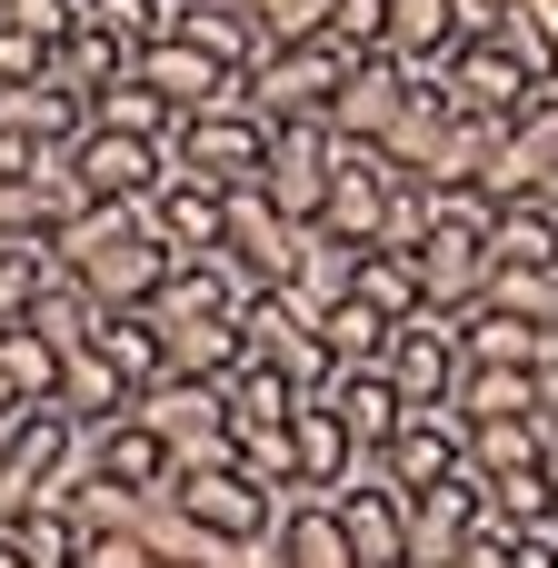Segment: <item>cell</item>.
I'll use <instances>...</instances> for the list:
<instances>
[{"mask_svg":"<svg viewBox=\"0 0 558 568\" xmlns=\"http://www.w3.org/2000/svg\"><path fill=\"white\" fill-rule=\"evenodd\" d=\"M300 240H310V220H290L270 190H230V230H220V250L240 260L250 290H280V280L300 270Z\"/></svg>","mask_w":558,"mask_h":568,"instance_id":"14","label":"cell"},{"mask_svg":"<svg viewBox=\"0 0 558 568\" xmlns=\"http://www.w3.org/2000/svg\"><path fill=\"white\" fill-rule=\"evenodd\" d=\"M50 250H60V270H70L100 310H140V300H160V280H170V240L150 230V200H80V210L50 230Z\"/></svg>","mask_w":558,"mask_h":568,"instance_id":"1","label":"cell"},{"mask_svg":"<svg viewBox=\"0 0 558 568\" xmlns=\"http://www.w3.org/2000/svg\"><path fill=\"white\" fill-rule=\"evenodd\" d=\"M50 399H60V409H70L80 429H90V419H120V409H130L140 389H130V379H120V369H110V359H100V349L80 339V349L60 359V389H50Z\"/></svg>","mask_w":558,"mask_h":568,"instance_id":"31","label":"cell"},{"mask_svg":"<svg viewBox=\"0 0 558 568\" xmlns=\"http://www.w3.org/2000/svg\"><path fill=\"white\" fill-rule=\"evenodd\" d=\"M70 180H80V200H150L160 180H170V140H140V130H80L70 150Z\"/></svg>","mask_w":558,"mask_h":568,"instance_id":"8","label":"cell"},{"mask_svg":"<svg viewBox=\"0 0 558 568\" xmlns=\"http://www.w3.org/2000/svg\"><path fill=\"white\" fill-rule=\"evenodd\" d=\"M130 409L170 439V459H180V469L230 459V379H150Z\"/></svg>","mask_w":558,"mask_h":568,"instance_id":"6","label":"cell"},{"mask_svg":"<svg viewBox=\"0 0 558 568\" xmlns=\"http://www.w3.org/2000/svg\"><path fill=\"white\" fill-rule=\"evenodd\" d=\"M459 419H519V409H539V379L529 369H469L459 359V399H449ZM549 419V409H539Z\"/></svg>","mask_w":558,"mask_h":568,"instance_id":"36","label":"cell"},{"mask_svg":"<svg viewBox=\"0 0 558 568\" xmlns=\"http://www.w3.org/2000/svg\"><path fill=\"white\" fill-rule=\"evenodd\" d=\"M160 568H200V559H160Z\"/></svg>","mask_w":558,"mask_h":568,"instance_id":"50","label":"cell"},{"mask_svg":"<svg viewBox=\"0 0 558 568\" xmlns=\"http://www.w3.org/2000/svg\"><path fill=\"white\" fill-rule=\"evenodd\" d=\"M240 359L250 369H280V379H300V399L329 379V339H319V310L280 280V290H250L240 300Z\"/></svg>","mask_w":558,"mask_h":568,"instance_id":"3","label":"cell"},{"mask_svg":"<svg viewBox=\"0 0 558 568\" xmlns=\"http://www.w3.org/2000/svg\"><path fill=\"white\" fill-rule=\"evenodd\" d=\"M539 479H549V499H558V419L539 429Z\"/></svg>","mask_w":558,"mask_h":568,"instance_id":"49","label":"cell"},{"mask_svg":"<svg viewBox=\"0 0 558 568\" xmlns=\"http://www.w3.org/2000/svg\"><path fill=\"white\" fill-rule=\"evenodd\" d=\"M359 260H369L359 240H339V230H319V220H310V240H300V270H290V290H300L310 310H339V300L359 290Z\"/></svg>","mask_w":558,"mask_h":568,"instance_id":"28","label":"cell"},{"mask_svg":"<svg viewBox=\"0 0 558 568\" xmlns=\"http://www.w3.org/2000/svg\"><path fill=\"white\" fill-rule=\"evenodd\" d=\"M389 389H399V409H449V399H459V320H439V310L399 320V339H389Z\"/></svg>","mask_w":558,"mask_h":568,"instance_id":"15","label":"cell"},{"mask_svg":"<svg viewBox=\"0 0 558 568\" xmlns=\"http://www.w3.org/2000/svg\"><path fill=\"white\" fill-rule=\"evenodd\" d=\"M479 529H489V479L479 469H449L439 489H409V568H449Z\"/></svg>","mask_w":558,"mask_h":568,"instance_id":"13","label":"cell"},{"mask_svg":"<svg viewBox=\"0 0 558 568\" xmlns=\"http://www.w3.org/2000/svg\"><path fill=\"white\" fill-rule=\"evenodd\" d=\"M509 568H558V529H519L509 539Z\"/></svg>","mask_w":558,"mask_h":568,"instance_id":"46","label":"cell"},{"mask_svg":"<svg viewBox=\"0 0 558 568\" xmlns=\"http://www.w3.org/2000/svg\"><path fill=\"white\" fill-rule=\"evenodd\" d=\"M349 459H359L349 419H339V409L310 389V399H300V419H290V469H300V489H310V499H329V489L349 479Z\"/></svg>","mask_w":558,"mask_h":568,"instance_id":"22","label":"cell"},{"mask_svg":"<svg viewBox=\"0 0 558 568\" xmlns=\"http://www.w3.org/2000/svg\"><path fill=\"white\" fill-rule=\"evenodd\" d=\"M329 50H349V60H369V50H389V0H329V30H319Z\"/></svg>","mask_w":558,"mask_h":568,"instance_id":"40","label":"cell"},{"mask_svg":"<svg viewBox=\"0 0 558 568\" xmlns=\"http://www.w3.org/2000/svg\"><path fill=\"white\" fill-rule=\"evenodd\" d=\"M0 379H10L20 399H50V389H60V349H50L30 320H0Z\"/></svg>","mask_w":558,"mask_h":568,"instance_id":"38","label":"cell"},{"mask_svg":"<svg viewBox=\"0 0 558 568\" xmlns=\"http://www.w3.org/2000/svg\"><path fill=\"white\" fill-rule=\"evenodd\" d=\"M150 230L170 240V260H200V250H220V230H230V190L170 170V180L150 190Z\"/></svg>","mask_w":558,"mask_h":568,"instance_id":"21","label":"cell"},{"mask_svg":"<svg viewBox=\"0 0 558 568\" xmlns=\"http://www.w3.org/2000/svg\"><path fill=\"white\" fill-rule=\"evenodd\" d=\"M539 409H519V419H469V469L479 479H509V469H539Z\"/></svg>","mask_w":558,"mask_h":568,"instance_id":"34","label":"cell"},{"mask_svg":"<svg viewBox=\"0 0 558 568\" xmlns=\"http://www.w3.org/2000/svg\"><path fill=\"white\" fill-rule=\"evenodd\" d=\"M80 20H90V30H110L120 50H140V40H160V30H170V0H80Z\"/></svg>","mask_w":558,"mask_h":568,"instance_id":"41","label":"cell"},{"mask_svg":"<svg viewBox=\"0 0 558 568\" xmlns=\"http://www.w3.org/2000/svg\"><path fill=\"white\" fill-rule=\"evenodd\" d=\"M339 70H349V50H329V40H270L250 60V110L260 120H329Z\"/></svg>","mask_w":558,"mask_h":568,"instance_id":"5","label":"cell"},{"mask_svg":"<svg viewBox=\"0 0 558 568\" xmlns=\"http://www.w3.org/2000/svg\"><path fill=\"white\" fill-rule=\"evenodd\" d=\"M489 270H499V260H489V230H449V220H439V230L419 240V290H429L439 320H469V310L489 300Z\"/></svg>","mask_w":558,"mask_h":568,"instance_id":"17","label":"cell"},{"mask_svg":"<svg viewBox=\"0 0 558 568\" xmlns=\"http://www.w3.org/2000/svg\"><path fill=\"white\" fill-rule=\"evenodd\" d=\"M170 489H180V509L200 519V539H240V549H250V539H270V529H280V489H260V479H250L240 459L180 469Z\"/></svg>","mask_w":558,"mask_h":568,"instance_id":"7","label":"cell"},{"mask_svg":"<svg viewBox=\"0 0 558 568\" xmlns=\"http://www.w3.org/2000/svg\"><path fill=\"white\" fill-rule=\"evenodd\" d=\"M90 120H100V130H140V140H170V130H180V110H170L150 80H110V90L90 100Z\"/></svg>","mask_w":558,"mask_h":568,"instance_id":"37","label":"cell"},{"mask_svg":"<svg viewBox=\"0 0 558 568\" xmlns=\"http://www.w3.org/2000/svg\"><path fill=\"white\" fill-rule=\"evenodd\" d=\"M260 20V40H319L329 30V0H240Z\"/></svg>","mask_w":558,"mask_h":568,"instance_id":"43","label":"cell"},{"mask_svg":"<svg viewBox=\"0 0 558 568\" xmlns=\"http://www.w3.org/2000/svg\"><path fill=\"white\" fill-rule=\"evenodd\" d=\"M10 419H20V409H10ZM10 419H0V439H10Z\"/></svg>","mask_w":558,"mask_h":568,"instance_id":"51","label":"cell"},{"mask_svg":"<svg viewBox=\"0 0 558 568\" xmlns=\"http://www.w3.org/2000/svg\"><path fill=\"white\" fill-rule=\"evenodd\" d=\"M280 568H359L349 559V539H339V519H329V499H310V489H290L280 499Z\"/></svg>","mask_w":558,"mask_h":568,"instance_id":"25","label":"cell"},{"mask_svg":"<svg viewBox=\"0 0 558 568\" xmlns=\"http://www.w3.org/2000/svg\"><path fill=\"white\" fill-rule=\"evenodd\" d=\"M479 40H499L539 90H558V20L539 10V0H489V30H479Z\"/></svg>","mask_w":558,"mask_h":568,"instance_id":"27","label":"cell"},{"mask_svg":"<svg viewBox=\"0 0 558 568\" xmlns=\"http://www.w3.org/2000/svg\"><path fill=\"white\" fill-rule=\"evenodd\" d=\"M489 260H499V270H549L558 260V200H539V190L499 200V210H489Z\"/></svg>","mask_w":558,"mask_h":568,"instance_id":"24","label":"cell"},{"mask_svg":"<svg viewBox=\"0 0 558 568\" xmlns=\"http://www.w3.org/2000/svg\"><path fill=\"white\" fill-rule=\"evenodd\" d=\"M329 160H339V130H329V120H270V160H260L250 190H270L290 220H319V200H329Z\"/></svg>","mask_w":558,"mask_h":568,"instance_id":"11","label":"cell"},{"mask_svg":"<svg viewBox=\"0 0 558 568\" xmlns=\"http://www.w3.org/2000/svg\"><path fill=\"white\" fill-rule=\"evenodd\" d=\"M489 310H509L529 329H558V260L549 270H489Z\"/></svg>","mask_w":558,"mask_h":568,"instance_id":"39","label":"cell"},{"mask_svg":"<svg viewBox=\"0 0 558 568\" xmlns=\"http://www.w3.org/2000/svg\"><path fill=\"white\" fill-rule=\"evenodd\" d=\"M449 568H509V529H479V539H469Z\"/></svg>","mask_w":558,"mask_h":568,"instance_id":"47","label":"cell"},{"mask_svg":"<svg viewBox=\"0 0 558 568\" xmlns=\"http://www.w3.org/2000/svg\"><path fill=\"white\" fill-rule=\"evenodd\" d=\"M319 399L349 419V439H359V449H389V439H399V389H389V359L329 369V379H319Z\"/></svg>","mask_w":558,"mask_h":568,"instance_id":"23","label":"cell"},{"mask_svg":"<svg viewBox=\"0 0 558 568\" xmlns=\"http://www.w3.org/2000/svg\"><path fill=\"white\" fill-rule=\"evenodd\" d=\"M409 90H419V80H409L389 50H369V60L339 70V90H329V130H339V140H389V120L409 110Z\"/></svg>","mask_w":558,"mask_h":568,"instance_id":"18","label":"cell"},{"mask_svg":"<svg viewBox=\"0 0 558 568\" xmlns=\"http://www.w3.org/2000/svg\"><path fill=\"white\" fill-rule=\"evenodd\" d=\"M0 130H20L30 150H70L90 130V90H70L60 70H30V80L0 90Z\"/></svg>","mask_w":558,"mask_h":568,"instance_id":"20","label":"cell"},{"mask_svg":"<svg viewBox=\"0 0 558 568\" xmlns=\"http://www.w3.org/2000/svg\"><path fill=\"white\" fill-rule=\"evenodd\" d=\"M80 479V419L60 399H30L0 439V519H20L30 499H70Z\"/></svg>","mask_w":558,"mask_h":568,"instance_id":"2","label":"cell"},{"mask_svg":"<svg viewBox=\"0 0 558 568\" xmlns=\"http://www.w3.org/2000/svg\"><path fill=\"white\" fill-rule=\"evenodd\" d=\"M439 100H449V110H469V120H519V110L539 100V80H529L499 40H459V50H449Z\"/></svg>","mask_w":558,"mask_h":568,"instance_id":"16","label":"cell"},{"mask_svg":"<svg viewBox=\"0 0 558 568\" xmlns=\"http://www.w3.org/2000/svg\"><path fill=\"white\" fill-rule=\"evenodd\" d=\"M30 70H50V40H40V30H20V20L0 10V90H10V80H30Z\"/></svg>","mask_w":558,"mask_h":568,"instance_id":"44","label":"cell"},{"mask_svg":"<svg viewBox=\"0 0 558 568\" xmlns=\"http://www.w3.org/2000/svg\"><path fill=\"white\" fill-rule=\"evenodd\" d=\"M170 30H180V40H200L210 60H230V70H250V60L270 50V40H260V20H250L240 0H170Z\"/></svg>","mask_w":558,"mask_h":568,"instance_id":"26","label":"cell"},{"mask_svg":"<svg viewBox=\"0 0 558 568\" xmlns=\"http://www.w3.org/2000/svg\"><path fill=\"white\" fill-rule=\"evenodd\" d=\"M130 80H150L180 120H190V110H210V100H250V70L210 60V50H200V40H180V30L140 40V50H130Z\"/></svg>","mask_w":558,"mask_h":568,"instance_id":"10","label":"cell"},{"mask_svg":"<svg viewBox=\"0 0 558 568\" xmlns=\"http://www.w3.org/2000/svg\"><path fill=\"white\" fill-rule=\"evenodd\" d=\"M90 349H100L130 389H150V379H160V320H150V300H140V310H100Z\"/></svg>","mask_w":558,"mask_h":568,"instance_id":"32","label":"cell"},{"mask_svg":"<svg viewBox=\"0 0 558 568\" xmlns=\"http://www.w3.org/2000/svg\"><path fill=\"white\" fill-rule=\"evenodd\" d=\"M529 379H539V409L558 419V329H549V349H539V369H529Z\"/></svg>","mask_w":558,"mask_h":568,"instance_id":"48","label":"cell"},{"mask_svg":"<svg viewBox=\"0 0 558 568\" xmlns=\"http://www.w3.org/2000/svg\"><path fill=\"white\" fill-rule=\"evenodd\" d=\"M409 180L389 170V150L379 140H339V160H329V200H319V230H339V240H359V250H379V220H389V200H399Z\"/></svg>","mask_w":558,"mask_h":568,"instance_id":"9","label":"cell"},{"mask_svg":"<svg viewBox=\"0 0 558 568\" xmlns=\"http://www.w3.org/2000/svg\"><path fill=\"white\" fill-rule=\"evenodd\" d=\"M70 568H160V559H150L130 529H80V559Z\"/></svg>","mask_w":558,"mask_h":568,"instance_id":"45","label":"cell"},{"mask_svg":"<svg viewBox=\"0 0 558 568\" xmlns=\"http://www.w3.org/2000/svg\"><path fill=\"white\" fill-rule=\"evenodd\" d=\"M50 260H60L50 240H0V320H20V310H30V290L50 280Z\"/></svg>","mask_w":558,"mask_h":568,"instance_id":"42","label":"cell"},{"mask_svg":"<svg viewBox=\"0 0 558 568\" xmlns=\"http://www.w3.org/2000/svg\"><path fill=\"white\" fill-rule=\"evenodd\" d=\"M260 160H270V120H260L250 100H210V110H190V120L170 130V170H190V180L250 190Z\"/></svg>","mask_w":558,"mask_h":568,"instance_id":"4","label":"cell"},{"mask_svg":"<svg viewBox=\"0 0 558 568\" xmlns=\"http://www.w3.org/2000/svg\"><path fill=\"white\" fill-rule=\"evenodd\" d=\"M539 349H549V329H529V320H509V310H469L459 320V359L469 369H539Z\"/></svg>","mask_w":558,"mask_h":568,"instance_id":"29","label":"cell"},{"mask_svg":"<svg viewBox=\"0 0 558 568\" xmlns=\"http://www.w3.org/2000/svg\"><path fill=\"white\" fill-rule=\"evenodd\" d=\"M20 320H30V329H40V339H50L60 359H70V349H80V339L100 329V300H90V290H80V280H70V270L50 260V280L30 290V310H20Z\"/></svg>","mask_w":558,"mask_h":568,"instance_id":"30","label":"cell"},{"mask_svg":"<svg viewBox=\"0 0 558 568\" xmlns=\"http://www.w3.org/2000/svg\"><path fill=\"white\" fill-rule=\"evenodd\" d=\"M160 320V379H230L240 369V310H150Z\"/></svg>","mask_w":558,"mask_h":568,"instance_id":"19","label":"cell"},{"mask_svg":"<svg viewBox=\"0 0 558 568\" xmlns=\"http://www.w3.org/2000/svg\"><path fill=\"white\" fill-rule=\"evenodd\" d=\"M80 469H90L100 489H130V499H150V489H170V479H180L170 439H160L140 409H120V419H90V429H80Z\"/></svg>","mask_w":558,"mask_h":568,"instance_id":"12","label":"cell"},{"mask_svg":"<svg viewBox=\"0 0 558 568\" xmlns=\"http://www.w3.org/2000/svg\"><path fill=\"white\" fill-rule=\"evenodd\" d=\"M319 339H329V369H359V359H389V339H399V320H379L359 290L339 300V310H319Z\"/></svg>","mask_w":558,"mask_h":568,"instance_id":"33","label":"cell"},{"mask_svg":"<svg viewBox=\"0 0 558 568\" xmlns=\"http://www.w3.org/2000/svg\"><path fill=\"white\" fill-rule=\"evenodd\" d=\"M359 300H369L379 320H419V310H429V290H419V250H369V260H359Z\"/></svg>","mask_w":558,"mask_h":568,"instance_id":"35","label":"cell"}]
</instances>
